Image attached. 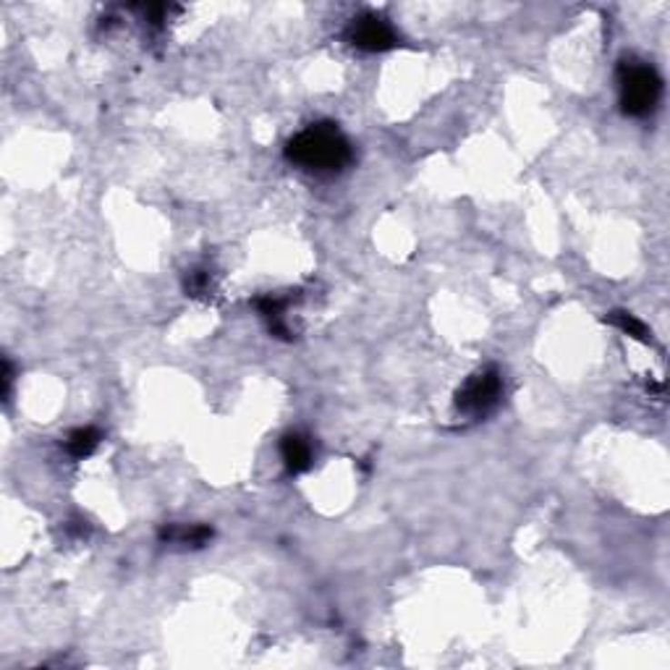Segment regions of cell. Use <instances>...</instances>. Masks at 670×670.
Instances as JSON below:
<instances>
[{"mask_svg": "<svg viewBox=\"0 0 670 670\" xmlns=\"http://www.w3.org/2000/svg\"><path fill=\"white\" fill-rule=\"evenodd\" d=\"M285 160L309 174L330 175L346 171L354 160V150L344 131L335 124L323 121V124L306 126L294 139H288Z\"/></svg>", "mask_w": 670, "mask_h": 670, "instance_id": "obj_1", "label": "cell"}, {"mask_svg": "<svg viewBox=\"0 0 670 670\" xmlns=\"http://www.w3.org/2000/svg\"><path fill=\"white\" fill-rule=\"evenodd\" d=\"M618 92L621 110L631 118H645L655 113L663 97V79L652 65L642 61H624L618 65Z\"/></svg>", "mask_w": 670, "mask_h": 670, "instance_id": "obj_2", "label": "cell"}, {"mask_svg": "<svg viewBox=\"0 0 670 670\" xmlns=\"http://www.w3.org/2000/svg\"><path fill=\"white\" fill-rule=\"evenodd\" d=\"M503 398V375L497 367H485L475 372L455 393V409L466 416H487Z\"/></svg>", "mask_w": 670, "mask_h": 670, "instance_id": "obj_3", "label": "cell"}, {"mask_svg": "<svg viewBox=\"0 0 670 670\" xmlns=\"http://www.w3.org/2000/svg\"><path fill=\"white\" fill-rule=\"evenodd\" d=\"M346 43L365 53H385L401 45L398 32L377 14H359L346 26Z\"/></svg>", "mask_w": 670, "mask_h": 670, "instance_id": "obj_4", "label": "cell"}, {"mask_svg": "<svg viewBox=\"0 0 670 670\" xmlns=\"http://www.w3.org/2000/svg\"><path fill=\"white\" fill-rule=\"evenodd\" d=\"M281 458L285 469L291 475H302L312 464H315V451H312V440L302 433L283 435L281 440Z\"/></svg>", "mask_w": 670, "mask_h": 670, "instance_id": "obj_5", "label": "cell"}, {"mask_svg": "<svg viewBox=\"0 0 670 670\" xmlns=\"http://www.w3.org/2000/svg\"><path fill=\"white\" fill-rule=\"evenodd\" d=\"M160 540L175 542V545H186V547H205L213 540V529L205 524H195V526H163L160 529Z\"/></svg>", "mask_w": 670, "mask_h": 670, "instance_id": "obj_6", "label": "cell"}, {"mask_svg": "<svg viewBox=\"0 0 670 670\" xmlns=\"http://www.w3.org/2000/svg\"><path fill=\"white\" fill-rule=\"evenodd\" d=\"M103 435L97 427H76L74 433H68L65 437V454L71 455L74 461H85L89 455L97 451Z\"/></svg>", "mask_w": 670, "mask_h": 670, "instance_id": "obj_7", "label": "cell"}, {"mask_svg": "<svg viewBox=\"0 0 670 670\" xmlns=\"http://www.w3.org/2000/svg\"><path fill=\"white\" fill-rule=\"evenodd\" d=\"M607 323L610 325H615L621 333H626L628 338H634V341H642V344H647L649 338V330H647V325L642 323V320H636L631 312H624V309H615V312H610L605 317Z\"/></svg>", "mask_w": 670, "mask_h": 670, "instance_id": "obj_8", "label": "cell"}, {"mask_svg": "<svg viewBox=\"0 0 670 670\" xmlns=\"http://www.w3.org/2000/svg\"><path fill=\"white\" fill-rule=\"evenodd\" d=\"M213 291V273L207 267H195L186 275V294L189 296H210Z\"/></svg>", "mask_w": 670, "mask_h": 670, "instance_id": "obj_9", "label": "cell"}, {"mask_svg": "<svg viewBox=\"0 0 670 670\" xmlns=\"http://www.w3.org/2000/svg\"><path fill=\"white\" fill-rule=\"evenodd\" d=\"M11 385H14V369H11V362L3 359V398L8 401L11 395Z\"/></svg>", "mask_w": 670, "mask_h": 670, "instance_id": "obj_10", "label": "cell"}]
</instances>
